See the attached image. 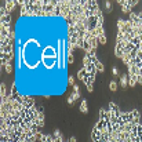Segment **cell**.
I'll return each instance as SVG.
<instances>
[{
    "mask_svg": "<svg viewBox=\"0 0 142 142\" xmlns=\"http://www.w3.org/2000/svg\"><path fill=\"white\" fill-rule=\"evenodd\" d=\"M112 73H113L115 76H116V75H119V70H117V68H116V66H113V69H112Z\"/></svg>",
    "mask_w": 142,
    "mask_h": 142,
    "instance_id": "11",
    "label": "cell"
},
{
    "mask_svg": "<svg viewBox=\"0 0 142 142\" xmlns=\"http://www.w3.org/2000/svg\"><path fill=\"white\" fill-rule=\"evenodd\" d=\"M18 0H4L0 7V47H2V69L6 73L13 72L14 62V29L11 26V13Z\"/></svg>",
    "mask_w": 142,
    "mask_h": 142,
    "instance_id": "4",
    "label": "cell"
},
{
    "mask_svg": "<svg viewBox=\"0 0 142 142\" xmlns=\"http://www.w3.org/2000/svg\"><path fill=\"white\" fill-rule=\"evenodd\" d=\"M115 55L127 68L128 86H142V8L117 21Z\"/></svg>",
    "mask_w": 142,
    "mask_h": 142,
    "instance_id": "3",
    "label": "cell"
},
{
    "mask_svg": "<svg viewBox=\"0 0 142 142\" xmlns=\"http://www.w3.org/2000/svg\"><path fill=\"white\" fill-rule=\"evenodd\" d=\"M109 90H110V91H116V90H117V83H116L115 80H112V81L109 83Z\"/></svg>",
    "mask_w": 142,
    "mask_h": 142,
    "instance_id": "9",
    "label": "cell"
},
{
    "mask_svg": "<svg viewBox=\"0 0 142 142\" xmlns=\"http://www.w3.org/2000/svg\"><path fill=\"white\" fill-rule=\"evenodd\" d=\"M120 86L123 87V88H126L127 86H128V75H121L120 76Z\"/></svg>",
    "mask_w": 142,
    "mask_h": 142,
    "instance_id": "7",
    "label": "cell"
},
{
    "mask_svg": "<svg viewBox=\"0 0 142 142\" xmlns=\"http://www.w3.org/2000/svg\"><path fill=\"white\" fill-rule=\"evenodd\" d=\"M14 29L15 77L13 88L25 97L62 95L69 86L68 69L83 51L77 77L88 92L105 66L97 55L105 44L104 14L95 0H18Z\"/></svg>",
    "mask_w": 142,
    "mask_h": 142,
    "instance_id": "1",
    "label": "cell"
},
{
    "mask_svg": "<svg viewBox=\"0 0 142 142\" xmlns=\"http://www.w3.org/2000/svg\"><path fill=\"white\" fill-rule=\"evenodd\" d=\"M117 4L121 7V11H123V13L131 14V13H133V8L138 6L139 2H138V0H119Z\"/></svg>",
    "mask_w": 142,
    "mask_h": 142,
    "instance_id": "5",
    "label": "cell"
},
{
    "mask_svg": "<svg viewBox=\"0 0 142 142\" xmlns=\"http://www.w3.org/2000/svg\"><path fill=\"white\" fill-rule=\"evenodd\" d=\"M80 97H81V95H80V91H79V86L75 84V86H73V92L70 94V97L68 98V104L72 106L73 104H75V101H77Z\"/></svg>",
    "mask_w": 142,
    "mask_h": 142,
    "instance_id": "6",
    "label": "cell"
},
{
    "mask_svg": "<svg viewBox=\"0 0 142 142\" xmlns=\"http://www.w3.org/2000/svg\"><path fill=\"white\" fill-rule=\"evenodd\" d=\"M0 113H2V142H36L40 139V128L44 126V112L33 97L18 94L4 83L0 86Z\"/></svg>",
    "mask_w": 142,
    "mask_h": 142,
    "instance_id": "2",
    "label": "cell"
},
{
    "mask_svg": "<svg viewBox=\"0 0 142 142\" xmlns=\"http://www.w3.org/2000/svg\"><path fill=\"white\" fill-rule=\"evenodd\" d=\"M80 112H81V113H87V112H88V106H87V101H86V99H83V101H81Z\"/></svg>",
    "mask_w": 142,
    "mask_h": 142,
    "instance_id": "8",
    "label": "cell"
},
{
    "mask_svg": "<svg viewBox=\"0 0 142 142\" xmlns=\"http://www.w3.org/2000/svg\"><path fill=\"white\" fill-rule=\"evenodd\" d=\"M105 7H106L108 11H110V8H112V3H110V2H105Z\"/></svg>",
    "mask_w": 142,
    "mask_h": 142,
    "instance_id": "10",
    "label": "cell"
},
{
    "mask_svg": "<svg viewBox=\"0 0 142 142\" xmlns=\"http://www.w3.org/2000/svg\"><path fill=\"white\" fill-rule=\"evenodd\" d=\"M69 142H76V138H75V137H70V138H69Z\"/></svg>",
    "mask_w": 142,
    "mask_h": 142,
    "instance_id": "12",
    "label": "cell"
}]
</instances>
